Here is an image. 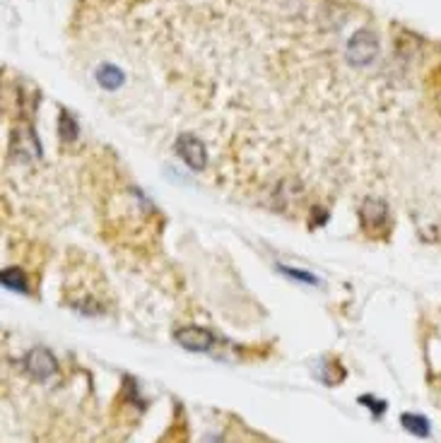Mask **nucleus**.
<instances>
[{"instance_id":"obj_2","label":"nucleus","mask_w":441,"mask_h":443,"mask_svg":"<svg viewBox=\"0 0 441 443\" xmlns=\"http://www.w3.org/2000/svg\"><path fill=\"white\" fill-rule=\"evenodd\" d=\"M25 371L36 380H49L51 376H56L58 364H56V356L46 347H34L25 356Z\"/></svg>"},{"instance_id":"obj_3","label":"nucleus","mask_w":441,"mask_h":443,"mask_svg":"<svg viewBox=\"0 0 441 443\" xmlns=\"http://www.w3.org/2000/svg\"><path fill=\"white\" fill-rule=\"evenodd\" d=\"M176 154H179L191 169H205V164H208L205 144L191 133H184L176 138Z\"/></svg>"},{"instance_id":"obj_7","label":"nucleus","mask_w":441,"mask_h":443,"mask_svg":"<svg viewBox=\"0 0 441 443\" xmlns=\"http://www.w3.org/2000/svg\"><path fill=\"white\" fill-rule=\"evenodd\" d=\"M400 424H402V429H405V431L412 433V436H420V438L429 436V422H427L422 414H410V412L402 414Z\"/></svg>"},{"instance_id":"obj_8","label":"nucleus","mask_w":441,"mask_h":443,"mask_svg":"<svg viewBox=\"0 0 441 443\" xmlns=\"http://www.w3.org/2000/svg\"><path fill=\"white\" fill-rule=\"evenodd\" d=\"M58 135H61V142L65 144L75 142V138H78V123H75V118L68 111H61L58 116Z\"/></svg>"},{"instance_id":"obj_11","label":"nucleus","mask_w":441,"mask_h":443,"mask_svg":"<svg viewBox=\"0 0 441 443\" xmlns=\"http://www.w3.org/2000/svg\"><path fill=\"white\" fill-rule=\"evenodd\" d=\"M359 402L367 404V407H372L374 417H381L383 412H386V402H376V400H372L369 395H364V398H359Z\"/></svg>"},{"instance_id":"obj_1","label":"nucleus","mask_w":441,"mask_h":443,"mask_svg":"<svg viewBox=\"0 0 441 443\" xmlns=\"http://www.w3.org/2000/svg\"><path fill=\"white\" fill-rule=\"evenodd\" d=\"M378 56V36L372 29H357L345 46V58L352 67H367Z\"/></svg>"},{"instance_id":"obj_9","label":"nucleus","mask_w":441,"mask_h":443,"mask_svg":"<svg viewBox=\"0 0 441 443\" xmlns=\"http://www.w3.org/2000/svg\"><path fill=\"white\" fill-rule=\"evenodd\" d=\"M3 284H6L8 289H17V292H25L27 289V277L22 270L17 268H6L3 270Z\"/></svg>"},{"instance_id":"obj_5","label":"nucleus","mask_w":441,"mask_h":443,"mask_svg":"<svg viewBox=\"0 0 441 443\" xmlns=\"http://www.w3.org/2000/svg\"><path fill=\"white\" fill-rule=\"evenodd\" d=\"M359 217H362V224L367 226L369 231H376L386 224L388 219V207L383 205L381 200H367L359 210Z\"/></svg>"},{"instance_id":"obj_10","label":"nucleus","mask_w":441,"mask_h":443,"mask_svg":"<svg viewBox=\"0 0 441 443\" xmlns=\"http://www.w3.org/2000/svg\"><path fill=\"white\" fill-rule=\"evenodd\" d=\"M282 272L287 274V277H294L297 282H309V284H316L319 279L314 277V274H309V272H301V270H292V268H280Z\"/></svg>"},{"instance_id":"obj_4","label":"nucleus","mask_w":441,"mask_h":443,"mask_svg":"<svg viewBox=\"0 0 441 443\" xmlns=\"http://www.w3.org/2000/svg\"><path fill=\"white\" fill-rule=\"evenodd\" d=\"M176 342L189 352H208L213 347V332L203 330L198 325H189L176 330Z\"/></svg>"},{"instance_id":"obj_6","label":"nucleus","mask_w":441,"mask_h":443,"mask_svg":"<svg viewBox=\"0 0 441 443\" xmlns=\"http://www.w3.org/2000/svg\"><path fill=\"white\" fill-rule=\"evenodd\" d=\"M97 82L104 89H118L126 82V75H123L121 67L111 65V63H104V65L97 67Z\"/></svg>"}]
</instances>
